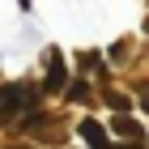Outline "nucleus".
<instances>
[{
	"mask_svg": "<svg viewBox=\"0 0 149 149\" xmlns=\"http://www.w3.org/2000/svg\"><path fill=\"white\" fill-rule=\"evenodd\" d=\"M34 107H38V85L17 81V85H4V90H0V115H4V119H22V115H30Z\"/></svg>",
	"mask_w": 149,
	"mask_h": 149,
	"instance_id": "obj_1",
	"label": "nucleus"
},
{
	"mask_svg": "<svg viewBox=\"0 0 149 149\" xmlns=\"http://www.w3.org/2000/svg\"><path fill=\"white\" fill-rule=\"evenodd\" d=\"M64 81H68V72H64V56L51 47V51H47V81H43V90L56 94V90H64Z\"/></svg>",
	"mask_w": 149,
	"mask_h": 149,
	"instance_id": "obj_2",
	"label": "nucleus"
},
{
	"mask_svg": "<svg viewBox=\"0 0 149 149\" xmlns=\"http://www.w3.org/2000/svg\"><path fill=\"white\" fill-rule=\"evenodd\" d=\"M77 132L85 136V145H90V149H115V145H111V132H107L98 119H81Z\"/></svg>",
	"mask_w": 149,
	"mask_h": 149,
	"instance_id": "obj_3",
	"label": "nucleus"
},
{
	"mask_svg": "<svg viewBox=\"0 0 149 149\" xmlns=\"http://www.w3.org/2000/svg\"><path fill=\"white\" fill-rule=\"evenodd\" d=\"M107 132H115L119 141H145V124H136V119H132V115H124V111L111 119V128H107Z\"/></svg>",
	"mask_w": 149,
	"mask_h": 149,
	"instance_id": "obj_4",
	"label": "nucleus"
},
{
	"mask_svg": "<svg viewBox=\"0 0 149 149\" xmlns=\"http://www.w3.org/2000/svg\"><path fill=\"white\" fill-rule=\"evenodd\" d=\"M77 68L85 72V77L98 72V68H102V51H81V56H77Z\"/></svg>",
	"mask_w": 149,
	"mask_h": 149,
	"instance_id": "obj_5",
	"label": "nucleus"
},
{
	"mask_svg": "<svg viewBox=\"0 0 149 149\" xmlns=\"http://www.w3.org/2000/svg\"><path fill=\"white\" fill-rule=\"evenodd\" d=\"M102 102L119 115V111H128V107H132V98H128V94H119V90H107V94H102Z\"/></svg>",
	"mask_w": 149,
	"mask_h": 149,
	"instance_id": "obj_6",
	"label": "nucleus"
},
{
	"mask_svg": "<svg viewBox=\"0 0 149 149\" xmlns=\"http://www.w3.org/2000/svg\"><path fill=\"white\" fill-rule=\"evenodd\" d=\"M68 98H72V102H94V94H90V81H72V85H68Z\"/></svg>",
	"mask_w": 149,
	"mask_h": 149,
	"instance_id": "obj_7",
	"label": "nucleus"
},
{
	"mask_svg": "<svg viewBox=\"0 0 149 149\" xmlns=\"http://www.w3.org/2000/svg\"><path fill=\"white\" fill-rule=\"evenodd\" d=\"M136 102H141V111H145V115H149V90H145V94H141Z\"/></svg>",
	"mask_w": 149,
	"mask_h": 149,
	"instance_id": "obj_8",
	"label": "nucleus"
},
{
	"mask_svg": "<svg viewBox=\"0 0 149 149\" xmlns=\"http://www.w3.org/2000/svg\"><path fill=\"white\" fill-rule=\"evenodd\" d=\"M124 149H136V141H128V145H124Z\"/></svg>",
	"mask_w": 149,
	"mask_h": 149,
	"instance_id": "obj_9",
	"label": "nucleus"
}]
</instances>
